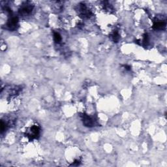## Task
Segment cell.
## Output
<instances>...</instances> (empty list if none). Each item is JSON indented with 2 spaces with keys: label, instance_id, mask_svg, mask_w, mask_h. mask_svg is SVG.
I'll return each mask as SVG.
<instances>
[{
  "label": "cell",
  "instance_id": "6",
  "mask_svg": "<svg viewBox=\"0 0 167 167\" xmlns=\"http://www.w3.org/2000/svg\"><path fill=\"white\" fill-rule=\"evenodd\" d=\"M166 27V22L161 20H158L154 22L153 25V28L156 30H161L165 28Z\"/></svg>",
  "mask_w": 167,
  "mask_h": 167
},
{
  "label": "cell",
  "instance_id": "9",
  "mask_svg": "<svg viewBox=\"0 0 167 167\" xmlns=\"http://www.w3.org/2000/svg\"><path fill=\"white\" fill-rule=\"evenodd\" d=\"M7 124L5 123V122H4L3 121H1V133H3V132L7 129Z\"/></svg>",
  "mask_w": 167,
  "mask_h": 167
},
{
  "label": "cell",
  "instance_id": "10",
  "mask_svg": "<svg viewBox=\"0 0 167 167\" xmlns=\"http://www.w3.org/2000/svg\"><path fill=\"white\" fill-rule=\"evenodd\" d=\"M80 163V161L79 160H75L74 161V163L71 164V165H73V166H78Z\"/></svg>",
  "mask_w": 167,
  "mask_h": 167
},
{
  "label": "cell",
  "instance_id": "1",
  "mask_svg": "<svg viewBox=\"0 0 167 167\" xmlns=\"http://www.w3.org/2000/svg\"><path fill=\"white\" fill-rule=\"evenodd\" d=\"M82 120L84 125L88 127H93L95 125V121L91 117L89 116L86 114H82L81 115Z\"/></svg>",
  "mask_w": 167,
  "mask_h": 167
},
{
  "label": "cell",
  "instance_id": "7",
  "mask_svg": "<svg viewBox=\"0 0 167 167\" xmlns=\"http://www.w3.org/2000/svg\"><path fill=\"white\" fill-rule=\"evenodd\" d=\"M111 38L114 43H118L119 40V38H120V36H119L118 31H114V33L111 35Z\"/></svg>",
  "mask_w": 167,
  "mask_h": 167
},
{
  "label": "cell",
  "instance_id": "8",
  "mask_svg": "<svg viewBox=\"0 0 167 167\" xmlns=\"http://www.w3.org/2000/svg\"><path fill=\"white\" fill-rule=\"evenodd\" d=\"M54 40L55 43H59L62 40L61 36L58 33H57V32H54Z\"/></svg>",
  "mask_w": 167,
  "mask_h": 167
},
{
  "label": "cell",
  "instance_id": "5",
  "mask_svg": "<svg viewBox=\"0 0 167 167\" xmlns=\"http://www.w3.org/2000/svg\"><path fill=\"white\" fill-rule=\"evenodd\" d=\"M40 134V128L38 125H33L31 127L29 133L27 134L30 140L37 138Z\"/></svg>",
  "mask_w": 167,
  "mask_h": 167
},
{
  "label": "cell",
  "instance_id": "4",
  "mask_svg": "<svg viewBox=\"0 0 167 167\" xmlns=\"http://www.w3.org/2000/svg\"><path fill=\"white\" fill-rule=\"evenodd\" d=\"M18 26V18L17 17H12V18L9 20L6 24V26L9 30H15L17 27Z\"/></svg>",
  "mask_w": 167,
  "mask_h": 167
},
{
  "label": "cell",
  "instance_id": "3",
  "mask_svg": "<svg viewBox=\"0 0 167 167\" xmlns=\"http://www.w3.org/2000/svg\"><path fill=\"white\" fill-rule=\"evenodd\" d=\"M78 12L80 16L83 18H88L91 16V12L89 11L88 9L84 4H80L79 5Z\"/></svg>",
  "mask_w": 167,
  "mask_h": 167
},
{
  "label": "cell",
  "instance_id": "11",
  "mask_svg": "<svg viewBox=\"0 0 167 167\" xmlns=\"http://www.w3.org/2000/svg\"><path fill=\"white\" fill-rule=\"evenodd\" d=\"M124 67H125V69L126 70H127V71H130L131 69V67L127 65H124Z\"/></svg>",
  "mask_w": 167,
  "mask_h": 167
},
{
  "label": "cell",
  "instance_id": "2",
  "mask_svg": "<svg viewBox=\"0 0 167 167\" xmlns=\"http://www.w3.org/2000/svg\"><path fill=\"white\" fill-rule=\"evenodd\" d=\"M33 6L28 3H26L22 5V6L19 9V13L23 16L29 15L33 11Z\"/></svg>",
  "mask_w": 167,
  "mask_h": 167
}]
</instances>
